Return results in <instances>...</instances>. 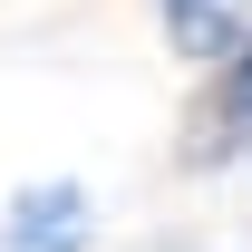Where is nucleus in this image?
<instances>
[{
    "label": "nucleus",
    "instance_id": "obj_1",
    "mask_svg": "<svg viewBox=\"0 0 252 252\" xmlns=\"http://www.w3.org/2000/svg\"><path fill=\"white\" fill-rule=\"evenodd\" d=\"M97 243V214L78 185H30L0 223V252H88Z\"/></svg>",
    "mask_w": 252,
    "mask_h": 252
},
{
    "label": "nucleus",
    "instance_id": "obj_2",
    "mask_svg": "<svg viewBox=\"0 0 252 252\" xmlns=\"http://www.w3.org/2000/svg\"><path fill=\"white\" fill-rule=\"evenodd\" d=\"M165 10V39L185 59H233L252 39V0H156Z\"/></svg>",
    "mask_w": 252,
    "mask_h": 252
},
{
    "label": "nucleus",
    "instance_id": "obj_3",
    "mask_svg": "<svg viewBox=\"0 0 252 252\" xmlns=\"http://www.w3.org/2000/svg\"><path fill=\"white\" fill-rule=\"evenodd\" d=\"M223 126H252V39L223 59Z\"/></svg>",
    "mask_w": 252,
    "mask_h": 252
}]
</instances>
